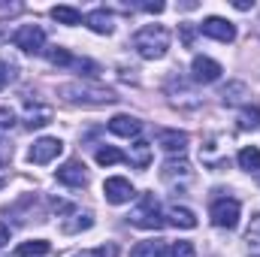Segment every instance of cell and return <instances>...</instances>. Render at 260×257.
I'll return each mask as SVG.
<instances>
[{
    "label": "cell",
    "mask_w": 260,
    "mask_h": 257,
    "mask_svg": "<svg viewBox=\"0 0 260 257\" xmlns=\"http://www.w3.org/2000/svg\"><path fill=\"white\" fill-rule=\"evenodd\" d=\"M133 49H136L145 61H160V58L167 55V49H170V34H167V27H160V24H145V27H139L136 37H133Z\"/></svg>",
    "instance_id": "cell-1"
},
{
    "label": "cell",
    "mask_w": 260,
    "mask_h": 257,
    "mask_svg": "<svg viewBox=\"0 0 260 257\" xmlns=\"http://www.w3.org/2000/svg\"><path fill=\"white\" fill-rule=\"evenodd\" d=\"M127 218H130V224H136V227H142V230H160V227H164V218H160V206H157L154 194H142L139 206L130 212Z\"/></svg>",
    "instance_id": "cell-2"
},
{
    "label": "cell",
    "mask_w": 260,
    "mask_h": 257,
    "mask_svg": "<svg viewBox=\"0 0 260 257\" xmlns=\"http://www.w3.org/2000/svg\"><path fill=\"white\" fill-rule=\"evenodd\" d=\"M12 43L15 49H21L24 55H40L46 49V34L40 24H21L15 34H12Z\"/></svg>",
    "instance_id": "cell-3"
},
{
    "label": "cell",
    "mask_w": 260,
    "mask_h": 257,
    "mask_svg": "<svg viewBox=\"0 0 260 257\" xmlns=\"http://www.w3.org/2000/svg\"><path fill=\"white\" fill-rule=\"evenodd\" d=\"M209 215H212V224H215V227H221V230H233V227L239 224V203H236L233 197H221V200L212 203Z\"/></svg>",
    "instance_id": "cell-4"
},
{
    "label": "cell",
    "mask_w": 260,
    "mask_h": 257,
    "mask_svg": "<svg viewBox=\"0 0 260 257\" xmlns=\"http://www.w3.org/2000/svg\"><path fill=\"white\" fill-rule=\"evenodd\" d=\"M61 94L73 103H112L115 100L109 88H88V85H64Z\"/></svg>",
    "instance_id": "cell-5"
},
{
    "label": "cell",
    "mask_w": 260,
    "mask_h": 257,
    "mask_svg": "<svg viewBox=\"0 0 260 257\" xmlns=\"http://www.w3.org/2000/svg\"><path fill=\"white\" fill-rule=\"evenodd\" d=\"M61 151H64V142L58 136H43V139H37L30 145L27 157H30V164H52Z\"/></svg>",
    "instance_id": "cell-6"
},
{
    "label": "cell",
    "mask_w": 260,
    "mask_h": 257,
    "mask_svg": "<svg viewBox=\"0 0 260 257\" xmlns=\"http://www.w3.org/2000/svg\"><path fill=\"white\" fill-rule=\"evenodd\" d=\"M221 73H224V67L218 64V61H212V58H206V55H197L194 61H191V76H194V82H200V85L218 82Z\"/></svg>",
    "instance_id": "cell-7"
},
{
    "label": "cell",
    "mask_w": 260,
    "mask_h": 257,
    "mask_svg": "<svg viewBox=\"0 0 260 257\" xmlns=\"http://www.w3.org/2000/svg\"><path fill=\"white\" fill-rule=\"evenodd\" d=\"M200 30H203L206 37L218 40V43H233V40H236V24L227 21V18H218V15H209V18L200 24Z\"/></svg>",
    "instance_id": "cell-8"
},
{
    "label": "cell",
    "mask_w": 260,
    "mask_h": 257,
    "mask_svg": "<svg viewBox=\"0 0 260 257\" xmlns=\"http://www.w3.org/2000/svg\"><path fill=\"white\" fill-rule=\"evenodd\" d=\"M133 194H136L133 191V185H130L127 179H121V176H112V179L103 182V197H106V203H112V206L130 203Z\"/></svg>",
    "instance_id": "cell-9"
},
{
    "label": "cell",
    "mask_w": 260,
    "mask_h": 257,
    "mask_svg": "<svg viewBox=\"0 0 260 257\" xmlns=\"http://www.w3.org/2000/svg\"><path fill=\"white\" fill-rule=\"evenodd\" d=\"M58 182L67 188H85L88 185V173L82 160H67L64 167H58Z\"/></svg>",
    "instance_id": "cell-10"
},
{
    "label": "cell",
    "mask_w": 260,
    "mask_h": 257,
    "mask_svg": "<svg viewBox=\"0 0 260 257\" xmlns=\"http://www.w3.org/2000/svg\"><path fill=\"white\" fill-rule=\"evenodd\" d=\"M157 145L167 151H185L188 148V133L185 130H157Z\"/></svg>",
    "instance_id": "cell-11"
},
{
    "label": "cell",
    "mask_w": 260,
    "mask_h": 257,
    "mask_svg": "<svg viewBox=\"0 0 260 257\" xmlns=\"http://www.w3.org/2000/svg\"><path fill=\"white\" fill-rule=\"evenodd\" d=\"M109 130L115 133V136H139V130H142V121L139 118H133V115H115L112 121H109Z\"/></svg>",
    "instance_id": "cell-12"
},
{
    "label": "cell",
    "mask_w": 260,
    "mask_h": 257,
    "mask_svg": "<svg viewBox=\"0 0 260 257\" xmlns=\"http://www.w3.org/2000/svg\"><path fill=\"white\" fill-rule=\"evenodd\" d=\"M85 24H88L94 34H112V30H115V21H112V15H109L106 9L88 12V15H85Z\"/></svg>",
    "instance_id": "cell-13"
},
{
    "label": "cell",
    "mask_w": 260,
    "mask_h": 257,
    "mask_svg": "<svg viewBox=\"0 0 260 257\" xmlns=\"http://www.w3.org/2000/svg\"><path fill=\"white\" fill-rule=\"evenodd\" d=\"M127 160L136 167V170H148V167H151V145H148L145 139H136V142L130 145Z\"/></svg>",
    "instance_id": "cell-14"
},
{
    "label": "cell",
    "mask_w": 260,
    "mask_h": 257,
    "mask_svg": "<svg viewBox=\"0 0 260 257\" xmlns=\"http://www.w3.org/2000/svg\"><path fill=\"white\" fill-rule=\"evenodd\" d=\"M130 257H167V242L164 239H145L130 248Z\"/></svg>",
    "instance_id": "cell-15"
},
{
    "label": "cell",
    "mask_w": 260,
    "mask_h": 257,
    "mask_svg": "<svg viewBox=\"0 0 260 257\" xmlns=\"http://www.w3.org/2000/svg\"><path fill=\"white\" fill-rule=\"evenodd\" d=\"M170 224L173 227H182V230H194L197 227V215L185 206H173L170 209Z\"/></svg>",
    "instance_id": "cell-16"
},
{
    "label": "cell",
    "mask_w": 260,
    "mask_h": 257,
    "mask_svg": "<svg viewBox=\"0 0 260 257\" xmlns=\"http://www.w3.org/2000/svg\"><path fill=\"white\" fill-rule=\"evenodd\" d=\"M160 176H164L167 182L176 179V176H179V179H188V176H191V164H188L185 157H170V160L164 164V173H160Z\"/></svg>",
    "instance_id": "cell-17"
},
{
    "label": "cell",
    "mask_w": 260,
    "mask_h": 257,
    "mask_svg": "<svg viewBox=\"0 0 260 257\" xmlns=\"http://www.w3.org/2000/svg\"><path fill=\"white\" fill-rule=\"evenodd\" d=\"M49 251H52V245H49L46 239H30V242H21V245L15 248L18 257H46Z\"/></svg>",
    "instance_id": "cell-18"
},
{
    "label": "cell",
    "mask_w": 260,
    "mask_h": 257,
    "mask_svg": "<svg viewBox=\"0 0 260 257\" xmlns=\"http://www.w3.org/2000/svg\"><path fill=\"white\" fill-rule=\"evenodd\" d=\"M52 121V109L49 106H30L27 109V118H24V127H46Z\"/></svg>",
    "instance_id": "cell-19"
},
{
    "label": "cell",
    "mask_w": 260,
    "mask_h": 257,
    "mask_svg": "<svg viewBox=\"0 0 260 257\" xmlns=\"http://www.w3.org/2000/svg\"><path fill=\"white\" fill-rule=\"evenodd\" d=\"M52 18H55L58 24H67V27L82 24V12L73 9V6H55V9H52Z\"/></svg>",
    "instance_id": "cell-20"
},
{
    "label": "cell",
    "mask_w": 260,
    "mask_h": 257,
    "mask_svg": "<svg viewBox=\"0 0 260 257\" xmlns=\"http://www.w3.org/2000/svg\"><path fill=\"white\" fill-rule=\"evenodd\" d=\"M236 160H239V167H242L245 173H257V170H260V148H254V145L242 148Z\"/></svg>",
    "instance_id": "cell-21"
},
{
    "label": "cell",
    "mask_w": 260,
    "mask_h": 257,
    "mask_svg": "<svg viewBox=\"0 0 260 257\" xmlns=\"http://www.w3.org/2000/svg\"><path fill=\"white\" fill-rule=\"evenodd\" d=\"M121 160H124V154L115 145H100L97 148V164L100 167H112V164H121Z\"/></svg>",
    "instance_id": "cell-22"
},
{
    "label": "cell",
    "mask_w": 260,
    "mask_h": 257,
    "mask_svg": "<svg viewBox=\"0 0 260 257\" xmlns=\"http://www.w3.org/2000/svg\"><path fill=\"white\" fill-rule=\"evenodd\" d=\"M239 127L242 130H254V127H260V106H245L242 112H239Z\"/></svg>",
    "instance_id": "cell-23"
},
{
    "label": "cell",
    "mask_w": 260,
    "mask_h": 257,
    "mask_svg": "<svg viewBox=\"0 0 260 257\" xmlns=\"http://www.w3.org/2000/svg\"><path fill=\"white\" fill-rule=\"evenodd\" d=\"M91 224H94V218L85 212V215H76V221H64L61 230H64V233H79V230H88Z\"/></svg>",
    "instance_id": "cell-24"
},
{
    "label": "cell",
    "mask_w": 260,
    "mask_h": 257,
    "mask_svg": "<svg viewBox=\"0 0 260 257\" xmlns=\"http://www.w3.org/2000/svg\"><path fill=\"white\" fill-rule=\"evenodd\" d=\"M46 58H49V61H52L55 67H73V61H76V58H73L67 49H61V46L49 49V52H46Z\"/></svg>",
    "instance_id": "cell-25"
},
{
    "label": "cell",
    "mask_w": 260,
    "mask_h": 257,
    "mask_svg": "<svg viewBox=\"0 0 260 257\" xmlns=\"http://www.w3.org/2000/svg\"><path fill=\"white\" fill-rule=\"evenodd\" d=\"M245 242H248V248H254V254H260V215L251 221V227L245 233Z\"/></svg>",
    "instance_id": "cell-26"
},
{
    "label": "cell",
    "mask_w": 260,
    "mask_h": 257,
    "mask_svg": "<svg viewBox=\"0 0 260 257\" xmlns=\"http://www.w3.org/2000/svg\"><path fill=\"white\" fill-rule=\"evenodd\" d=\"M236 94H248V88H245L242 82H233L230 88H224V94H221V97H224V103H239V97H236Z\"/></svg>",
    "instance_id": "cell-27"
},
{
    "label": "cell",
    "mask_w": 260,
    "mask_h": 257,
    "mask_svg": "<svg viewBox=\"0 0 260 257\" xmlns=\"http://www.w3.org/2000/svg\"><path fill=\"white\" fill-rule=\"evenodd\" d=\"M170 254L173 257H197L194 245L191 242H185V239H179V242H173V248H170Z\"/></svg>",
    "instance_id": "cell-28"
},
{
    "label": "cell",
    "mask_w": 260,
    "mask_h": 257,
    "mask_svg": "<svg viewBox=\"0 0 260 257\" xmlns=\"http://www.w3.org/2000/svg\"><path fill=\"white\" fill-rule=\"evenodd\" d=\"M73 67H76V70H82V76H88V79H94V76L100 73V67L94 64V61H79V58H76Z\"/></svg>",
    "instance_id": "cell-29"
},
{
    "label": "cell",
    "mask_w": 260,
    "mask_h": 257,
    "mask_svg": "<svg viewBox=\"0 0 260 257\" xmlns=\"http://www.w3.org/2000/svg\"><path fill=\"white\" fill-rule=\"evenodd\" d=\"M15 124V112L9 106H0V130H9Z\"/></svg>",
    "instance_id": "cell-30"
},
{
    "label": "cell",
    "mask_w": 260,
    "mask_h": 257,
    "mask_svg": "<svg viewBox=\"0 0 260 257\" xmlns=\"http://www.w3.org/2000/svg\"><path fill=\"white\" fill-rule=\"evenodd\" d=\"M12 160V145H6V142H0V167H6Z\"/></svg>",
    "instance_id": "cell-31"
},
{
    "label": "cell",
    "mask_w": 260,
    "mask_h": 257,
    "mask_svg": "<svg viewBox=\"0 0 260 257\" xmlns=\"http://www.w3.org/2000/svg\"><path fill=\"white\" fill-rule=\"evenodd\" d=\"M9 79H12V70H9V67L0 61V91H3L6 85H9Z\"/></svg>",
    "instance_id": "cell-32"
},
{
    "label": "cell",
    "mask_w": 260,
    "mask_h": 257,
    "mask_svg": "<svg viewBox=\"0 0 260 257\" xmlns=\"http://www.w3.org/2000/svg\"><path fill=\"white\" fill-rule=\"evenodd\" d=\"M73 257H109L106 248H91V251H82V254H73Z\"/></svg>",
    "instance_id": "cell-33"
},
{
    "label": "cell",
    "mask_w": 260,
    "mask_h": 257,
    "mask_svg": "<svg viewBox=\"0 0 260 257\" xmlns=\"http://www.w3.org/2000/svg\"><path fill=\"white\" fill-rule=\"evenodd\" d=\"M6 242H9V227H6V224H0V248H3Z\"/></svg>",
    "instance_id": "cell-34"
},
{
    "label": "cell",
    "mask_w": 260,
    "mask_h": 257,
    "mask_svg": "<svg viewBox=\"0 0 260 257\" xmlns=\"http://www.w3.org/2000/svg\"><path fill=\"white\" fill-rule=\"evenodd\" d=\"M145 12H164V3H145Z\"/></svg>",
    "instance_id": "cell-35"
},
{
    "label": "cell",
    "mask_w": 260,
    "mask_h": 257,
    "mask_svg": "<svg viewBox=\"0 0 260 257\" xmlns=\"http://www.w3.org/2000/svg\"><path fill=\"white\" fill-rule=\"evenodd\" d=\"M3 182H6V179H3V176H0V188H3Z\"/></svg>",
    "instance_id": "cell-36"
}]
</instances>
